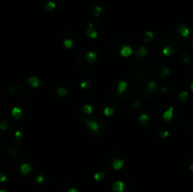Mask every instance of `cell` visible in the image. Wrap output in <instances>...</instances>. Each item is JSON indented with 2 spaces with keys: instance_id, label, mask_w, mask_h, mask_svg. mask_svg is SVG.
Segmentation results:
<instances>
[{
  "instance_id": "cell-1",
  "label": "cell",
  "mask_w": 193,
  "mask_h": 192,
  "mask_svg": "<svg viewBox=\"0 0 193 192\" xmlns=\"http://www.w3.org/2000/svg\"><path fill=\"white\" fill-rule=\"evenodd\" d=\"M82 121L86 123L87 128L96 136L101 134V124L98 121L94 119H88V118H82Z\"/></svg>"
},
{
  "instance_id": "cell-2",
  "label": "cell",
  "mask_w": 193,
  "mask_h": 192,
  "mask_svg": "<svg viewBox=\"0 0 193 192\" xmlns=\"http://www.w3.org/2000/svg\"><path fill=\"white\" fill-rule=\"evenodd\" d=\"M86 34L91 39H96L98 37V32L94 28V22H91L89 24V28L86 30Z\"/></svg>"
},
{
  "instance_id": "cell-3",
  "label": "cell",
  "mask_w": 193,
  "mask_h": 192,
  "mask_svg": "<svg viewBox=\"0 0 193 192\" xmlns=\"http://www.w3.org/2000/svg\"><path fill=\"white\" fill-rule=\"evenodd\" d=\"M57 1L58 0H43L44 9L48 12L54 11L57 7Z\"/></svg>"
},
{
  "instance_id": "cell-4",
  "label": "cell",
  "mask_w": 193,
  "mask_h": 192,
  "mask_svg": "<svg viewBox=\"0 0 193 192\" xmlns=\"http://www.w3.org/2000/svg\"><path fill=\"white\" fill-rule=\"evenodd\" d=\"M157 89H158V87H157V84L155 81H154V80L149 81V83L147 85V91L144 93V96H147L148 94L154 93L157 91Z\"/></svg>"
},
{
  "instance_id": "cell-5",
  "label": "cell",
  "mask_w": 193,
  "mask_h": 192,
  "mask_svg": "<svg viewBox=\"0 0 193 192\" xmlns=\"http://www.w3.org/2000/svg\"><path fill=\"white\" fill-rule=\"evenodd\" d=\"M173 111H174V107L172 106H170V108L168 110H165L162 114V119L163 121L165 122H170L172 120V117H173Z\"/></svg>"
},
{
  "instance_id": "cell-6",
  "label": "cell",
  "mask_w": 193,
  "mask_h": 192,
  "mask_svg": "<svg viewBox=\"0 0 193 192\" xmlns=\"http://www.w3.org/2000/svg\"><path fill=\"white\" fill-rule=\"evenodd\" d=\"M91 13L94 17H99L103 13V9H102L101 6L93 4V5L91 6Z\"/></svg>"
},
{
  "instance_id": "cell-7",
  "label": "cell",
  "mask_w": 193,
  "mask_h": 192,
  "mask_svg": "<svg viewBox=\"0 0 193 192\" xmlns=\"http://www.w3.org/2000/svg\"><path fill=\"white\" fill-rule=\"evenodd\" d=\"M132 53H133V50H132L131 46H129V45H123V46L121 48V50H120V54H121L122 57H123V58H128V57H130V56L132 55Z\"/></svg>"
},
{
  "instance_id": "cell-8",
  "label": "cell",
  "mask_w": 193,
  "mask_h": 192,
  "mask_svg": "<svg viewBox=\"0 0 193 192\" xmlns=\"http://www.w3.org/2000/svg\"><path fill=\"white\" fill-rule=\"evenodd\" d=\"M127 86H128L127 81H125V80L119 81L118 84H117V92H118L119 94L124 93L125 91H126V89H127Z\"/></svg>"
},
{
  "instance_id": "cell-9",
  "label": "cell",
  "mask_w": 193,
  "mask_h": 192,
  "mask_svg": "<svg viewBox=\"0 0 193 192\" xmlns=\"http://www.w3.org/2000/svg\"><path fill=\"white\" fill-rule=\"evenodd\" d=\"M97 58H98L97 53H95V52H93V51H90V52H88V53L86 54V58H85V59H86V61H87L88 63L91 64V63H94V62L96 61Z\"/></svg>"
},
{
  "instance_id": "cell-10",
  "label": "cell",
  "mask_w": 193,
  "mask_h": 192,
  "mask_svg": "<svg viewBox=\"0 0 193 192\" xmlns=\"http://www.w3.org/2000/svg\"><path fill=\"white\" fill-rule=\"evenodd\" d=\"M148 55V50L145 46H140L137 52H136V56H135V59H143L145 58L146 56Z\"/></svg>"
},
{
  "instance_id": "cell-11",
  "label": "cell",
  "mask_w": 193,
  "mask_h": 192,
  "mask_svg": "<svg viewBox=\"0 0 193 192\" xmlns=\"http://www.w3.org/2000/svg\"><path fill=\"white\" fill-rule=\"evenodd\" d=\"M12 115L15 120H21L23 118L24 113L21 108H19L18 106H15L12 109Z\"/></svg>"
},
{
  "instance_id": "cell-12",
  "label": "cell",
  "mask_w": 193,
  "mask_h": 192,
  "mask_svg": "<svg viewBox=\"0 0 193 192\" xmlns=\"http://www.w3.org/2000/svg\"><path fill=\"white\" fill-rule=\"evenodd\" d=\"M26 82H27L28 84H29V85H30L32 88H34V89H37V88H39V86H40V80H39V78L36 77V76H31V77L28 78V79L26 80Z\"/></svg>"
},
{
  "instance_id": "cell-13",
  "label": "cell",
  "mask_w": 193,
  "mask_h": 192,
  "mask_svg": "<svg viewBox=\"0 0 193 192\" xmlns=\"http://www.w3.org/2000/svg\"><path fill=\"white\" fill-rule=\"evenodd\" d=\"M177 33L183 37V38H186L189 35V29L185 27V26H180L177 28Z\"/></svg>"
},
{
  "instance_id": "cell-14",
  "label": "cell",
  "mask_w": 193,
  "mask_h": 192,
  "mask_svg": "<svg viewBox=\"0 0 193 192\" xmlns=\"http://www.w3.org/2000/svg\"><path fill=\"white\" fill-rule=\"evenodd\" d=\"M124 165V160L123 159H121V158H115L113 161H112V168L116 170H119L121 169Z\"/></svg>"
},
{
  "instance_id": "cell-15",
  "label": "cell",
  "mask_w": 193,
  "mask_h": 192,
  "mask_svg": "<svg viewBox=\"0 0 193 192\" xmlns=\"http://www.w3.org/2000/svg\"><path fill=\"white\" fill-rule=\"evenodd\" d=\"M112 189L114 192H123L124 189V184L123 181H116L113 185H112Z\"/></svg>"
},
{
  "instance_id": "cell-16",
  "label": "cell",
  "mask_w": 193,
  "mask_h": 192,
  "mask_svg": "<svg viewBox=\"0 0 193 192\" xmlns=\"http://www.w3.org/2000/svg\"><path fill=\"white\" fill-rule=\"evenodd\" d=\"M170 69H169L168 67L164 66V67H162V68H161V70L158 72V74H157L156 75H157V76H159V78L164 79V78L168 77V76L170 75Z\"/></svg>"
},
{
  "instance_id": "cell-17",
  "label": "cell",
  "mask_w": 193,
  "mask_h": 192,
  "mask_svg": "<svg viewBox=\"0 0 193 192\" xmlns=\"http://www.w3.org/2000/svg\"><path fill=\"white\" fill-rule=\"evenodd\" d=\"M57 94H58V96H60V97H61V98H65L67 95H68V93H69V90L67 89V88H64V87H59V88H57Z\"/></svg>"
},
{
  "instance_id": "cell-18",
  "label": "cell",
  "mask_w": 193,
  "mask_h": 192,
  "mask_svg": "<svg viewBox=\"0 0 193 192\" xmlns=\"http://www.w3.org/2000/svg\"><path fill=\"white\" fill-rule=\"evenodd\" d=\"M20 171H21L22 174L28 175V174H29L30 171H31V166H30L29 164H28V163H24V164H22L21 167H20Z\"/></svg>"
},
{
  "instance_id": "cell-19",
  "label": "cell",
  "mask_w": 193,
  "mask_h": 192,
  "mask_svg": "<svg viewBox=\"0 0 193 192\" xmlns=\"http://www.w3.org/2000/svg\"><path fill=\"white\" fill-rule=\"evenodd\" d=\"M162 52H163V54H164L166 57H170L171 55L174 54V48L171 47L170 45H167L166 47L163 48Z\"/></svg>"
},
{
  "instance_id": "cell-20",
  "label": "cell",
  "mask_w": 193,
  "mask_h": 192,
  "mask_svg": "<svg viewBox=\"0 0 193 192\" xmlns=\"http://www.w3.org/2000/svg\"><path fill=\"white\" fill-rule=\"evenodd\" d=\"M149 116L146 114V113H142V114H140L139 115V117H138V122L141 124V125H146L147 124V122H149Z\"/></svg>"
},
{
  "instance_id": "cell-21",
  "label": "cell",
  "mask_w": 193,
  "mask_h": 192,
  "mask_svg": "<svg viewBox=\"0 0 193 192\" xmlns=\"http://www.w3.org/2000/svg\"><path fill=\"white\" fill-rule=\"evenodd\" d=\"M180 58H181V60H182L184 63H186V62L190 61V60H191L190 55H189L186 51H183V52L180 54Z\"/></svg>"
},
{
  "instance_id": "cell-22",
  "label": "cell",
  "mask_w": 193,
  "mask_h": 192,
  "mask_svg": "<svg viewBox=\"0 0 193 192\" xmlns=\"http://www.w3.org/2000/svg\"><path fill=\"white\" fill-rule=\"evenodd\" d=\"M153 39H154V33L152 31H146L144 35V42L146 44H149L153 41Z\"/></svg>"
},
{
  "instance_id": "cell-23",
  "label": "cell",
  "mask_w": 193,
  "mask_h": 192,
  "mask_svg": "<svg viewBox=\"0 0 193 192\" xmlns=\"http://www.w3.org/2000/svg\"><path fill=\"white\" fill-rule=\"evenodd\" d=\"M82 111L84 114H87V115H90L92 113V106L89 104H85L82 107Z\"/></svg>"
},
{
  "instance_id": "cell-24",
  "label": "cell",
  "mask_w": 193,
  "mask_h": 192,
  "mask_svg": "<svg viewBox=\"0 0 193 192\" xmlns=\"http://www.w3.org/2000/svg\"><path fill=\"white\" fill-rule=\"evenodd\" d=\"M114 113H115V109L113 107H111V106H107V107L104 108V114L106 116H107V117L112 116Z\"/></svg>"
},
{
  "instance_id": "cell-25",
  "label": "cell",
  "mask_w": 193,
  "mask_h": 192,
  "mask_svg": "<svg viewBox=\"0 0 193 192\" xmlns=\"http://www.w3.org/2000/svg\"><path fill=\"white\" fill-rule=\"evenodd\" d=\"M106 177V173L104 171H98L94 174V180L95 181H103Z\"/></svg>"
},
{
  "instance_id": "cell-26",
  "label": "cell",
  "mask_w": 193,
  "mask_h": 192,
  "mask_svg": "<svg viewBox=\"0 0 193 192\" xmlns=\"http://www.w3.org/2000/svg\"><path fill=\"white\" fill-rule=\"evenodd\" d=\"M63 45H64V47L66 48V49H71L72 47H73V45H74V42H73V40L72 39H66V40H64V42H63Z\"/></svg>"
},
{
  "instance_id": "cell-27",
  "label": "cell",
  "mask_w": 193,
  "mask_h": 192,
  "mask_svg": "<svg viewBox=\"0 0 193 192\" xmlns=\"http://www.w3.org/2000/svg\"><path fill=\"white\" fill-rule=\"evenodd\" d=\"M178 98H179L182 102H185V101L188 98V92H187L186 91H181V92L178 94Z\"/></svg>"
},
{
  "instance_id": "cell-28",
  "label": "cell",
  "mask_w": 193,
  "mask_h": 192,
  "mask_svg": "<svg viewBox=\"0 0 193 192\" xmlns=\"http://www.w3.org/2000/svg\"><path fill=\"white\" fill-rule=\"evenodd\" d=\"M91 87V83L89 80H83L80 84V88L83 90H88Z\"/></svg>"
},
{
  "instance_id": "cell-29",
  "label": "cell",
  "mask_w": 193,
  "mask_h": 192,
  "mask_svg": "<svg viewBox=\"0 0 193 192\" xmlns=\"http://www.w3.org/2000/svg\"><path fill=\"white\" fill-rule=\"evenodd\" d=\"M22 138H23V132L22 131H16L15 132V134H14V138L17 140V141H20L21 139H22Z\"/></svg>"
},
{
  "instance_id": "cell-30",
  "label": "cell",
  "mask_w": 193,
  "mask_h": 192,
  "mask_svg": "<svg viewBox=\"0 0 193 192\" xmlns=\"http://www.w3.org/2000/svg\"><path fill=\"white\" fill-rule=\"evenodd\" d=\"M18 89H19V87H18L17 85H13V86H12V87H10V88L8 89V91H9L11 94H13V93H15V92L18 91Z\"/></svg>"
},
{
  "instance_id": "cell-31",
  "label": "cell",
  "mask_w": 193,
  "mask_h": 192,
  "mask_svg": "<svg viewBox=\"0 0 193 192\" xmlns=\"http://www.w3.org/2000/svg\"><path fill=\"white\" fill-rule=\"evenodd\" d=\"M0 128H1L2 130H6L8 128V122L5 119L1 120V122H0Z\"/></svg>"
},
{
  "instance_id": "cell-32",
  "label": "cell",
  "mask_w": 193,
  "mask_h": 192,
  "mask_svg": "<svg viewBox=\"0 0 193 192\" xmlns=\"http://www.w3.org/2000/svg\"><path fill=\"white\" fill-rule=\"evenodd\" d=\"M141 102H142V100L141 99H139V100H138V101H135L134 103H133V107L135 108V109H138L140 106H141Z\"/></svg>"
},
{
  "instance_id": "cell-33",
  "label": "cell",
  "mask_w": 193,
  "mask_h": 192,
  "mask_svg": "<svg viewBox=\"0 0 193 192\" xmlns=\"http://www.w3.org/2000/svg\"><path fill=\"white\" fill-rule=\"evenodd\" d=\"M169 131H167V130H161V131H159L158 132V136L159 137H161V138H167L168 136H169Z\"/></svg>"
},
{
  "instance_id": "cell-34",
  "label": "cell",
  "mask_w": 193,
  "mask_h": 192,
  "mask_svg": "<svg viewBox=\"0 0 193 192\" xmlns=\"http://www.w3.org/2000/svg\"><path fill=\"white\" fill-rule=\"evenodd\" d=\"M44 175H39L37 178H36V182L38 183V184H42L43 182H44Z\"/></svg>"
},
{
  "instance_id": "cell-35",
  "label": "cell",
  "mask_w": 193,
  "mask_h": 192,
  "mask_svg": "<svg viewBox=\"0 0 193 192\" xmlns=\"http://www.w3.org/2000/svg\"><path fill=\"white\" fill-rule=\"evenodd\" d=\"M0 180H1V182H5L7 180V176L4 175L3 173H1V174H0Z\"/></svg>"
},
{
  "instance_id": "cell-36",
  "label": "cell",
  "mask_w": 193,
  "mask_h": 192,
  "mask_svg": "<svg viewBox=\"0 0 193 192\" xmlns=\"http://www.w3.org/2000/svg\"><path fill=\"white\" fill-rule=\"evenodd\" d=\"M169 91V87L167 86V85H165V86H163L162 88H161V91L162 92H167Z\"/></svg>"
},
{
  "instance_id": "cell-37",
  "label": "cell",
  "mask_w": 193,
  "mask_h": 192,
  "mask_svg": "<svg viewBox=\"0 0 193 192\" xmlns=\"http://www.w3.org/2000/svg\"><path fill=\"white\" fill-rule=\"evenodd\" d=\"M68 192H77V190H76V188L72 187V188H70V189L68 190Z\"/></svg>"
},
{
  "instance_id": "cell-38",
  "label": "cell",
  "mask_w": 193,
  "mask_h": 192,
  "mask_svg": "<svg viewBox=\"0 0 193 192\" xmlns=\"http://www.w3.org/2000/svg\"><path fill=\"white\" fill-rule=\"evenodd\" d=\"M188 169H189L191 171H193V163H190V164L188 165Z\"/></svg>"
},
{
  "instance_id": "cell-39",
  "label": "cell",
  "mask_w": 193,
  "mask_h": 192,
  "mask_svg": "<svg viewBox=\"0 0 193 192\" xmlns=\"http://www.w3.org/2000/svg\"><path fill=\"white\" fill-rule=\"evenodd\" d=\"M190 89L193 91V81H192V82H191V84H190Z\"/></svg>"
},
{
  "instance_id": "cell-40",
  "label": "cell",
  "mask_w": 193,
  "mask_h": 192,
  "mask_svg": "<svg viewBox=\"0 0 193 192\" xmlns=\"http://www.w3.org/2000/svg\"><path fill=\"white\" fill-rule=\"evenodd\" d=\"M0 192H6L5 190H0Z\"/></svg>"
}]
</instances>
